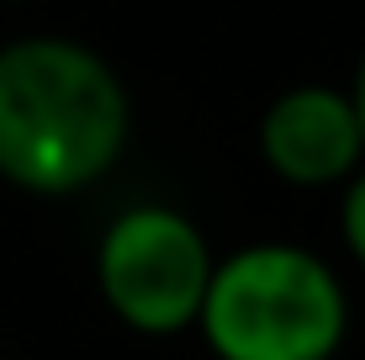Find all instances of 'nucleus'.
<instances>
[{
  "label": "nucleus",
  "mask_w": 365,
  "mask_h": 360,
  "mask_svg": "<svg viewBox=\"0 0 365 360\" xmlns=\"http://www.w3.org/2000/svg\"><path fill=\"white\" fill-rule=\"evenodd\" d=\"M259 159L275 180L323 191L344 185L365 165V133L349 91L334 85H292L259 117Z\"/></svg>",
  "instance_id": "obj_4"
},
{
  "label": "nucleus",
  "mask_w": 365,
  "mask_h": 360,
  "mask_svg": "<svg viewBox=\"0 0 365 360\" xmlns=\"http://www.w3.org/2000/svg\"><path fill=\"white\" fill-rule=\"evenodd\" d=\"M196 329L212 360H334L349 339V292L318 250L259 239L217 259Z\"/></svg>",
  "instance_id": "obj_2"
},
{
  "label": "nucleus",
  "mask_w": 365,
  "mask_h": 360,
  "mask_svg": "<svg viewBox=\"0 0 365 360\" xmlns=\"http://www.w3.org/2000/svg\"><path fill=\"white\" fill-rule=\"evenodd\" d=\"M339 239H344L349 259L365 270V165L344 180V202H339Z\"/></svg>",
  "instance_id": "obj_5"
},
{
  "label": "nucleus",
  "mask_w": 365,
  "mask_h": 360,
  "mask_svg": "<svg viewBox=\"0 0 365 360\" xmlns=\"http://www.w3.org/2000/svg\"><path fill=\"white\" fill-rule=\"evenodd\" d=\"M133 96L122 74L74 37L0 48V180L27 196H80L122 165Z\"/></svg>",
  "instance_id": "obj_1"
},
{
  "label": "nucleus",
  "mask_w": 365,
  "mask_h": 360,
  "mask_svg": "<svg viewBox=\"0 0 365 360\" xmlns=\"http://www.w3.org/2000/svg\"><path fill=\"white\" fill-rule=\"evenodd\" d=\"M212 239L191 212L170 202H138L106 222L96 244V292L122 329L143 339H175L196 329L207 302Z\"/></svg>",
  "instance_id": "obj_3"
},
{
  "label": "nucleus",
  "mask_w": 365,
  "mask_h": 360,
  "mask_svg": "<svg viewBox=\"0 0 365 360\" xmlns=\"http://www.w3.org/2000/svg\"><path fill=\"white\" fill-rule=\"evenodd\" d=\"M349 101H355V117H360V133H365V53L355 64V80H349Z\"/></svg>",
  "instance_id": "obj_6"
}]
</instances>
